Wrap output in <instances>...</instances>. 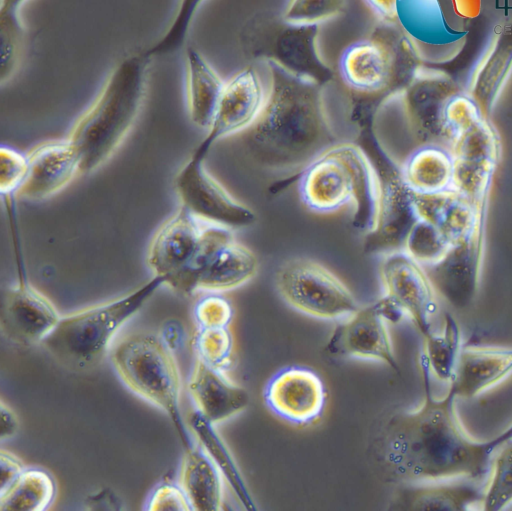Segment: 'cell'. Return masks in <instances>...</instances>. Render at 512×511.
Instances as JSON below:
<instances>
[{
	"mask_svg": "<svg viewBox=\"0 0 512 511\" xmlns=\"http://www.w3.org/2000/svg\"><path fill=\"white\" fill-rule=\"evenodd\" d=\"M325 397L322 380L303 367L281 370L265 390L269 408L281 418L299 425L312 423L322 415Z\"/></svg>",
	"mask_w": 512,
	"mask_h": 511,
	"instance_id": "cell-18",
	"label": "cell"
},
{
	"mask_svg": "<svg viewBox=\"0 0 512 511\" xmlns=\"http://www.w3.org/2000/svg\"><path fill=\"white\" fill-rule=\"evenodd\" d=\"M455 13L469 20L476 17L481 9V0H449Z\"/></svg>",
	"mask_w": 512,
	"mask_h": 511,
	"instance_id": "cell-46",
	"label": "cell"
},
{
	"mask_svg": "<svg viewBox=\"0 0 512 511\" xmlns=\"http://www.w3.org/2000/svg\"><path fill=\"white\" fill-rule=\"evenodd\" d=\"M221 472L200 446L186 449L183 457L180 483L192 510L218 511L223 505Z\"/></svg>",
	"mask_w": 512,
	"mask_h": 511,
	"instance_id": "cell-27",
	"label": "cell"
},
{
	"mask_svg": "<svg viewBox=\"0 0 512 511\" xmlns=\"http://www.w3.org/2000/svg\"><path fill=\"white\" fill-rule=\"evenodd\" d=\"M398 0H365L373 13L382 21L396 22Z\"/></svg>",
	"mask_w": 512,
	"mask_h": 511,
	"instance_id": "cell-44",
	"label": "cell"
},
{
	"mask_svg": "<svg viewBox=\"0 0 512 511\" xmlns=\"http://www.w3.org/2000/svg\"><path fill=\"white\" fill-rule=\"evenodd\" d=\"M187 106L191 121L209 129L223 91L225 81L205 57L194 47L185 50Z\"/></svg>",
	"mask_w": 512,
	"mask_h": 511,
	"instance_id": "cell-26",
	"label": "cell"
},
{
	"mask_svg": "<svg viewBox=\"0 0 512 511\" xmlns=\"http://www.w3.org/2000/svg\"><path fill=\"white\" fill-rule=\"evenodd\" d=\"M194 313L199 328L228 327L232 320L233 309L225 297L210 294L197 302Z\"/></svg>",
	"mask_w": 512,
	"mask_h": 511,
	"instance_id": "cell-40",
	"label": "cell"
},
{
	"mask_svg": "<svg viewBox=\"0 0 512 511\" xmlns=\"http://www.w3.org/2000/svg\"><path fill=\"white\" fill-rule=\"evenodd\" d=\"M189 393L196 410L212 424L224 421L249 403L247 391L230 381L221 371L197 356L190 380Z\"/></svg>",
	"mask_w": 512,
	"mask_h": 511,
	"instance_id": "cell-22",
	"label": "cell"
},
{
	"mask_svg": "<svg viewBox=\"0 0 512 511\" xmlns=\"http://www.w3.org/2000/svg\"><path fill=\"white\" fill-rule=\"evenodd\" d=\"M423 64L397 21L379 20L367 35L343 49L338 71L354 108L375 113L403 92Z\"/></svg>",
	"mask_w": 512,
	"mask_h": 511,
	"instance_id": "cell-4",
	"label": "cell"
},
{
	"mask_svg": "<svg viewBox=\"0 0 512 511\" xmlns=\"http://www.w3.org/2000/svg\"><path fill=\"white\" fill-rule=\"evenodd\" d=\"M0 465V492H2L25 470V468L14 454L4 449L0 452Z\"/></svg>",
	"mask_w": 512,
	"mask_h": 511,
	"instance_id": "cell-42",
	"label": "cell"
},
{
	"mask_svg": "<svg viewBox=\"0 0 512 511\" xmlns=\"http://www.w3.org/2000/svg\"><path fill=\"white\" fill-rule=\"evenodd\" d=\"M266 64L269 89L258 118L243 131L245 152L261 169L302 171L339 142L326 111L324 86Z\"/></svg>",
	"mask_w": 512,
	"mask_h": 511,
	"instance_id": "cell-2",
	"label": "cell"
},
{
	"mask_svg": "<svg viewBox=\"0 0 512 511\" xmlns=\"http://www.w3.org/2000/svg\"><path fill=\"white\" fill-rule=\"evenodd\" d=\"M56 485L51 475L41 469H25L0 492L2 511H41L53 501Z\"/></svg>",
	"mask_w": 512,
	"mask_h": 511,
	"instance_id": "cell-31",
	"label": "cell"
},
{
	"mask_svg": "<svg viewBox=\"0 0 512 511\" xmlns=\"http://www.w3.org/2000/svg\"><path fill=\"white\" fill-rule=\"evenodd\" d=\"M0 81L9 80L23 56L26 29L19 13L0 14Z\"/></svg>",
	"mask_w": 512,
	"mask_h": 511,
	"instance_id": "cell-36",
	"label": "cell"
},
{
	"mask_svg": "<svg viewBox=\"0 0 512 511\" xmlns=\"http://www.w3.org/2000/svg\"><path fill=\"white\" fill-rule=\"evenodd\" d=\"M484 490L470 482L407 486L393 505L404 511H464L483 500Z\"/></svg>",
	"mask_w": 512,
	"mask_h": 511,
	"instance_id": "cell-28",
	"label": "cell"
},
{
	"mask_svg": "<svg viewBox=\"0 0 512 511\" xmlns=\"http://www.w3.org/2000/svg\"><path fill=\"white\" fill-rule=\"evenodd\" d=\"M204 0H179L177 11L164 34L145 51L151 60L171 56L184 45L193 19Z\"/></svg>",
	"mask_w": 512,
	"mask_h": 511,
	"instance_id": "cell-34",
	"label": "cell"
},
{
	"mask_svg": "<svg viewBox=\"0 0 512 511\" xmlns=\"http://www.w3.org/2000/svg\"><path fill=\"white\" fill-rule=\"evenodd\" d=\"M206 221L181 205L155 233L147 254L154 275L164 278L178 293L195 292L194 277L203 244Z\"/></svg>",
	"mask_w": 512,
	"mask_h": 511,
	"instance_id": "cell-12",
	"label": "cell"
},
{
	"mask_svg": "<svg viewBox=\"0 0 512 511\" xmlns=\"http://www.w3.org/2000/svg\"><path fill=\"white\" fill-rule=\"evenodd\" d=\"M281 297L296 310L320 319L349 317L358 304L348 287L322 264L308 258H292L276 271Z\"/></svg>",
	"mask_w": 512,
	"mask_h": 511,
	"instance_id": "cell-9",
	"label": "cell"
},
{
	"mask_svg": "<svg viewBox=\"0 0 512 511\" xmlns=\"http://www.w3.org/2000/svg\"><path fill=\"white\" fill-rule=\"evenodd\" d=\"M490 469L481 503L486 511H499L512 502V440L498 450Z\"/></svg>",
	"mask_w": 512,
	"mask_h": 511,
	"instance_id": "cell-33",
	"label": "cell"
},
{
	"mask_svg": "<svg viewBox=\"0 0 512 511\" xmlns=\"http://www.w3.org/2000/svg\"><path fill=\"white\" fill-rule=\"evenodd\" d=\"M150 62L143 52L123 58L74 124L68 139L78 153L80 173L98 169L126 138L143 104Z\"/></svg>",
	"mask_w": 512,
	"mask_h": 511,
	"instance_id": "cell-5",
	"label": "cell"
},
{
	"mask_svg": "<svg viewBox=\"0 0 512 511\" xmlns=\"http://www.w3.org/2000/svg\"><path fill=\"white\" fill-rule=\"evenodd\" d=\"M374 304L386 322L396 324L406 315L404 309L395 300L386 295Z\"/></svg>",
	"mask_w": 512,
	"mask_h": 511,
	"instance_id": "cell-43",
	"label": "cell"
},
{
	"mask_svg": "<svg viewBox=\"0 0 512 511\" xmlns=\"http://www.w3.org/2000/svg\"><path fill=\"white\" fill-rule=\"evenodd\" d=\"M188 425L199 445L215 463L241 505L247 510H255L242 475L225 443L215 431L214 424L195 410L189 415Z\"/></svg>",
	"mask_w": 512,
	"mask_h": 511,
	"instance_id": "cell-30",
	"label": "cell"
},
{
	"mask_svg": "<svg viewBox=\"0 0 512 511\" xmlns=\"http://www.w3.org/2000/svg\"><path fill=\"white\" fill-rule=\"evenodd\" d=\"M481 234L452 247L428 266L432 285L452 307L465 309L474 301L479 283Z\"/></svg>",
	"mask_w": 512,
	"mask_h": 511,
	"instance_id": "cell-21",
	"label": "cell"
},
{
	"mask_svg": "<svg viewBox=\"0 0 512 511\" xmlns=\"http://www.w3.org/2000/svg\"><path fill=\"white\" fill-rule=\"evenodd\" d=\"M318 35L319 24H293L282 14L263 10L245 22L239 42L246 59L276 64L325 86L335 75L319 54Z\"/></svg>",
	"mask_w": 512,
	"mask_h": 511,
	"instance_id": "cell-7",
	"label": "cell"
},
{
	"mask_svg": "<svg viewBox=\"0 0 512 511\" xmlns=\"http://www.w3.org/2000/svg\"><path fill=\"white\" fill-rule=\"evenodd\" d=\"M18 276V282L2 294L1 327L14 343L31 346L42 343L61 316L53 303L30 284L22 263L18 264Z\"/></svg>",
	"mask_w": 512,
	"mask_h": 511,
	"instance_id": "cell-16",
	"label": "cell"
},
{
	"mask_svg": "<svg viewBox=\"0 0 512 511\" xmlns=\"http://www.w3.org/2000/svg\"><path fill=\"white\" fill-rule=\"evenodd\" d=\"M162 285L164 278L154 275L128 294L61 317L42 341L43 346L70 368L84 370L96 366L115 333Z\"/></svg>",
	"mask_w": 512,
	"mask_h": 511,
	"instance_id": "cell-6",
	"label": "cell"
},
{
	"mask_svg": "<svg viewBox=\"0 0 512 511\" xmlns=\"http://www.w3.org/2000/svg\"><path fill=\"white\" fill-rule=\"evenodd\" d=\"M383 198L378 227L368 235L370 250H402L405 238L417 221L413 192L404 182L400 170L387 172L382 181Z\"/></svg>",
	"mask_w": 512,
	"mask_h": 511,
	"instance_id": "cell-25",
	"label": "cell"
},
{
	"mask_svg": "<svg viewBox=\"0 0 512 511\" xmlns=\"http://www.w3.org/2000/svg\"><path fill=\"white\" fill-rule=\"evenodd\" d=\"M400 173L413 192L435 193L453 188V158L442 146H418L406 158Z\"/></svg>",
	"mask_w": 512,
	"mask_h": 511,
	"instance_id": "cell-29",
	"label": "cell"
},
{
	"mask_svg": "<svg viewBox=\"0 0 512 511\" xmlns=\"http://www.w3.org/2000/svg\"><path fill=\"white\" fill-rule=\"evenodd\" d=\"M266 96L262 81L252 66L235 73L225 81L213 121L203 139L213 145L223 137L246 130L258 118Z\"/></svg>",
	"mask_w": 512,
	"mask_h": 511,
	"instance_id": "cell-17",
	"label": "cell"
},
{
	"mask_svg": "<svg viewBox=\"0 0 512 511\" xmlns=\"http://www.w3.org/2000/svg\"><path fill=\"white\" fill-rule=\"evenodd\" d=\"M233 229L207 223L195 273V291H226L249 281L258 270V259L239 243Z\"/></svg>",
	"mask_w": 512,
	"mask_h": 511,
	"instance_id": "cell-14",
	"label": "cell"
},
{
	"mask_svg": "<svg viewBox=\"0 0 512 511\" xmlns=\"http://www.w3.org/2000/svg\"><path fill=\"white\" fill-rule=\"evenodd\" d=\"M379 274L384 295L404 309L423 337L430 335L436 291L421 264L404 250H394L382 254Z\"/></svg>",
	"mask_w": 512,
	"mask_h": 511,
	"instance_id": "cell-15",
	"label": "cell"
},
{
	"mask_svg": "<svg viewBox=\"0 0 512 511\" xmlns=\"http://www.w3.org/2000/svg\"><path fill=\"white\" fill-rule=\"evenodd\" d=\"M420 367L421 404L394 414L383 429L381 455L386 470L406 483L458 476L481 479L490 470L494 453L512 440V423L490 439H474L458 418L455 393L449 388L436 398L432 374L422 356Z\"/></svg>",
	"mask_w": 512,
	"mask_h": 511,
	"instance_id": "cell-1",
	"label": "cell"
},
{
	"mask_svg": "<svg viewBox=\"0 0 512 511\" xmlns=\"http://www.w3.org/2000/svg\"><path fill=\"white\" fill-rule=\"evenodd\" d=\"M451 248L439 230L417 219L405 238L402 250L421 265L430 266L441 260Z\"/></svg>",
	"mask_w": 512,
	"mask_h": 511,
	"instance_id": "cell-35",
	"label": "cell"
},
{
	"mask_svg": "<svg viewBox=\"0 0 512 511\" xmlns=\"http://www.w3.org/2000/svg\"><path fill=\"white\" fill-rule=\"evenodd\" d=\"M123 383L135 394L164 411L185 446L191 447L180 411V375L176 360L164 342L152 333L122 339L111 354Z\"/></svg>",
	"mask_w": 512,
	"mask_h": 511,
	"instance_id": "cell-8",
	"label": "cell"
},
{
	"mask_svg": "<svg viewBox=\"0 0 512 511\" xmlns=\"http://www.w3.org/2000/svg\"><path fill=\"white\" fill-rule=\"evenodd\" d=\"M28 170L18 195L41 200L62 190L80 173L78 153L69 139L44 142L28 154Z\"/></svg>",
	"mask_w": 512,
	"mask_h": 511,
	"instance_id": "cell-20",
	"label": "cell"
},
{
	"mask_svg": "<svg viewBox=\"0 0 512 511\" xmlns=\"http://www.w3.org/2000/svg\"><path fill=\"white\" fill-rule=\"evenodd\" d=\"M512 72V20L500 24L478 65L466 93L489 117Z\"/></svg>",
	"mask_w": 512,
	"mask_h": 511,
	"instance_id": "cell-23",
	"label": "cell"
},
{
	"mask_svg": "<svg viewBox=\"0 0 512 511\" xmlns=\"http://www.w3.org/2000/svg\"><path fill=\"white\" fill-rule=\"evenodd\" d=\"M396 21L424 63L449 62L466 43L468 20L449 0H398Z\"/></svg>",
	"mask_w": 512,
	"mask_h": 511,
	"instance_id": "cell-10",
	"label": "cell"
},
{
	"mask_svg": "<svg viewBox=\"0 0 512 511\" xmlns=\"http://www.w3.org/2000/svg\"><path fill=\"white\" fill-rule=\"evenodd\" d=\"M461 348L460 327L457 321L446 313L441 332H432L424 337V350L421 356L433 376L442 381H450Z\"/></svg>",
	"mask_w": 512,
	"mask_h": 511,
	"instance_id": "cell-32",
	"label": "cell"
},
{
	"mask_svg": "<svg viewBox=\"0 0 512 511\" xmlns=\"http://www.w3.org/2000/svg\"><path fill=\"white\" fill-rule=\"evenodd\" d=\"M211 147L203 139L178 171L175 189L181 205L209 223L230 229L248 227L256 221L255 212L234 198L205 166Z\"/></svg>",
	"mask_w": 512,
	"mask_h": 511,
	"instance_id": "cell-11",
	"label": "cell"
},
{
	"mask_svg": "<svg viewBox=\"0 0 512 511\" xmlns=\"http://www.w3.org/2000/svg\"><path fill=\"white\" fill-rule=\"evenodd\" d=\"M462 91L447 73L422 67L398 96L407 128L418 146L449 148L453 130L448 105Z\"/></svg>",
	"mask_w": 512,
	"mask_h": 511,
	"instance_id": "cell-13",
	"label": "cell"
},
{
	"mask_svg": "<svg viewBox=\"0 0 512 511\" xmlns=\"http://www.w3.org/2000/svg\"><path fill=\"white\" fill-rule=\"evenodd\" d=\"M148 510L187 511L192 510V507L182 487L164 484L152 494L148 503Z\"/></svg>",
	"mask_w": 512,
	"mask_h": 511,
	"instance_id": "cell-41",
	"label": "cell"
},
{
	"mask_svg": "<svg viewBox=\"0 0 512 511\" xmlns=\"http://www.w3.org/2000/svg\"><path fill=\"white\" fill-rule=\"evenodd\" d=\"M28 170L27 155L9 146L0 149V193L7 199L15 196L23 185Z\"/></svg>",
	"mask_w": 512,
	"mask_h": 511,
	"instance_id": "cell-39",
	"label": "cell"
},
{
	"mask_svg": "<svg viewBox=\"0 0 512 511\" xmlns=\"http://www.w3.org/2000/svg\"><path fill=\"white\" fill-rule=\"evenodd\" d=\"M512 372V348L466 345L460 350L449 388L472 398Z\"/></svg>",
	"mask_w": 512,
	"mask_h": 511,
	"instance_id": "cell-24",
	"label": "cell"
},
{
	"mask_svg": "<svg viewBox=\"0 0 512 511\" xmlns=\"http://www.w3.org/2000/svg\"><path fill=\"white\" fill-rule=\"evenodd\" d=\"M344 9L345 0H288L282 17L293 24H320Z\"/></svg>",
	"mask_w": 512,
	"mask_h": 511,
	"instance_id": "cell-38",
	"label": "cell"
},
{
	"mask_svg": "<svg viewBox=\"0 0 512 511\" xmlns=\"http://www.w3.org/2000/svg\"><path fill=\"white\" fill-rule=\"evenodd\" d=\"M298 192L303 205L319 214L351 205L352 226L366 236L378 227L382 180L356 143L339 141L313 159L301 171Z\"/></svg>",
	"mask_w": 512,
	"mask_h": 511,
	"instance_id": "cell-3",
	"label": "cell"
},
{
	"mask_svg": "<svg viewBox=\"0 0 512 511\" xmlns=\"http://www.w3.org/2000/svg\"><path fill=\"white\" fill-rule=\"evenodd\" d=\"M198 357L209 365L227 370L233 357V337L228 327L200 328L196 337Z\"/></svg>",
	"mask_w": 512,
	"mask_h": 511,
	"instance_id": "cell-37",
	"label": "cell"
},
{
	"mask_svg": "<svg viewBox=\"0 0 512 511\" xmlns=\"http://www.w3.org/2000/svg\"><path fill=\"white\" fill-rule=\"evenodd\" d=\"M26 0H1L0 14L19 13Z\"/></svg>",
	"mask_w": 512,
	"mask_h": 511,
	"instance_id": "cell-47",
	"label": "cell"
},
{
	"mask_svg": "<svg viewBox=\"0 0 512 511\" xmlns=\"http://www.w3.org/2000/svg\"><path fill=\"white\" fill-rule=\"evenodd\" d=\"M325 349L334 356L377 360L394 370L399 369L386 321L374 303L359 308L346 321L338 324Z\"/></svg>",
	"mask_w": 512,
	"mask_h": 511,
	"instance_id": "cell-19",
	"label": "cell"
},
{
	"mask_svg": "<svg viewBox=\"0 0 512 511\" xmlns=\"http://www.w3.org/2000/svg\"><path fill=\"white\" fill-rule=\"evenodd\" d=\"M0 415H1V428H0V437L1 440L9 438L13 436L19 426L18 419L15 413L2 401L0 405Z\"/></svg>",
	"mask_w": 512,
	"mask_h": 511,
	"instance_id": "cell-45",
	"label": "cell"
}]
</instances>
